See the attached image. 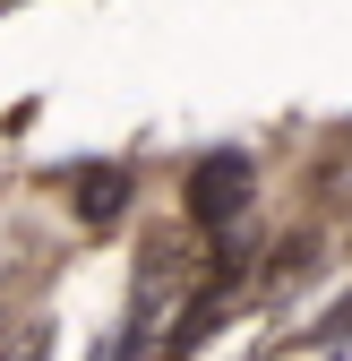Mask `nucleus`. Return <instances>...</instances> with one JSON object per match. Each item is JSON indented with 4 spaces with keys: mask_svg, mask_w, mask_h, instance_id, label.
Listing matches in <instances>:
<instances>
[{
    "mask_svg": "<svg viewBox=\"0 0 352 361\" xmlns=\"http://www.w3.org/2000/svg\"><path fill=\"white\" fill-rule=\"evenodd\" d=\"M241 207H249V155H206L189 180V224L224 233V215H241Z\"/></svg>",
    "mask_w": 352,
    "mask_h": 361,
    "instance_id": "1",
    "label": "nucleus"
},
{
    "mask_svg": "<svg viewBox=\"0 0 352 361\" xmlns=\"http://www.w3.org/2000/svg\"><path fill=\"white\" fill-rule=\"evenodd\" d=\"M120 198H129V180H120V172H103V190H95V180L77 190V215H86V224H103V215H120Z\"/></svg>",
    "mask_w": 352,
    "mask_h": 361,
    "instance_id": "2",
    "label": "nucleus"
}]
</instances>
